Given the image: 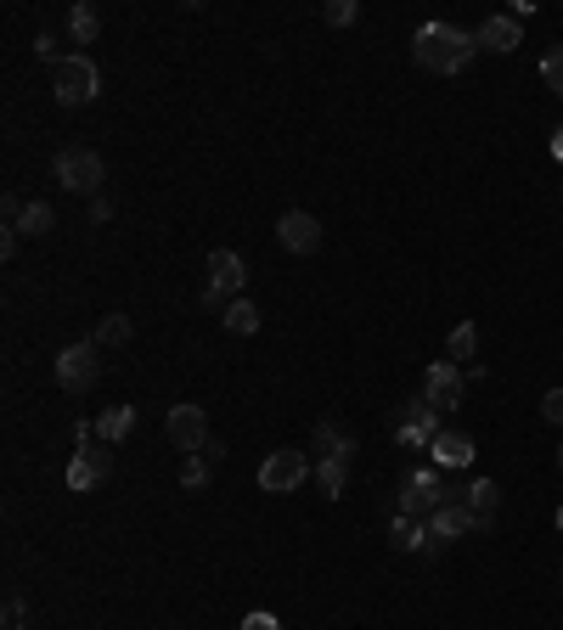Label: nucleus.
<instances>
[{
	"mask_svg": "<svg viewBox=\"0 0 563 630\" xmlns=\"http://www.w3.org/2000/svg\"><path fill=\"white\" fill-rule=\"evenodd\" d=\"M474 52H479V40L467 29H456V23H422L411 34V57L429 74H462L467 63H474Z\"/></svg>",
	"mask_w": 563,
	"mask_h": 630,
	"instance_id": "obj_1",
	"label": "nucleus"
},
{
	"mask_svg": "<svg viewBox=\"0 0 563 630\" xmlns=\"http://www.w3.org/2000/svg\"><path fill=\"white\" fill-rule=\"evenodd\" d=\"M52 96L63 108H90L102 96V68L90 63L85 52H74V57H57L52 63Z\"/></svg>",
	"mask_w": 563,
	"mask_h": 630,
	"instance_id": "obj_2",
	"label": "nucleus"
},
{
	"mask_svg": "<svg viewBox=\"0 0 563 630\" xmlns=\"http://www.w3.org/2000/svg\"><path fill=\"white\" fill-rule=\"evenodd\" d=\"M451 496H462V490H451V484L440 478V467H417V473L400 484L395 512H400V518H434V507H445Z\"/></svg>",
	"mask_w": 563,
	"mask_h": 630,
	"instance_id": "obj_3",
	"label": "nucleus"
},
{
	"mask_svg": "<svg viewBox=\"0 0 563 630\" xmlns=\"http://www.w3.org/2000/svg\"><path fill=\"white\" fill-rule=\"evenodd\" d=\"M243 287H249V265L238 248H214L209 254V287H203V305L209 310H225L231 299H243Z\"/></svg>",
	"mask_w": 563,
	"mask_h": 630,
	"instance_id": "obj_4",
	"label": "nucleus"
},
{
	"mask_svg": "<svg viewBox=\"0 0 563 630\" xmlns=\"http://www.w3.org/2000/svg\"><path fill=\"white\" fill-rule=\"evenodd\" d=\"M52 169H57V186L85 191V198H102V180H108L102 153H90V147H63V153L52 158Z\"/></svg>",
	"mask_w": 563,
	"mask_h": 630,
	"instance_id": "obj_5",
	"label": "nucleus"
},
{
	"mask_svg": "<svg viewBox=\"0 0 563 630\" xmlns=\"http://www.w3.org/2000/svg\"><path fill=\"white\" fill-rule=\"evenodd\" d=\"M310 473H316V462H310L305 451H271V456L260 462V490H265V496H288V490H299Z\"/></svg>",
	"mask_w": 563,
	"mask_h": 630,
	"instance_id": "obj_6",
	"label": "nucleus"
},
{
	"mask_svg": "<svg viewBox=\"0 0 563 630\" xmlns=\"http://www.w3.org/2000/svg\"><path fill=\"white\" fill-rule=\"evenodd\" d=\"M395 440L406 445V451H429L434 440H440V411L429 406V400H406L400 411H395Z\"/></svg>",
	"mask_w": 563,
	"mask_h": 630,
	"instance_id": "obj_7",
	"label": "nucleus"
},
{
	"mask_svg": "<svg viewBox=\"0 0 563 630\" xmlns=\"http://www.w3.org/2000/svg\"><path fill=\"white\" fill-rule=\"evenodd\" d=\"M97 355H102V344H97V338H79V344H68L63 355H57V383H63V389L68 395H85L90 389V383H97Z\"/></svg>",
	"mask_w": 563,
	"mask_h": 630,
	"instance_id": "obj_8",
	"label": "nucleus"
},
{
	"mask_svg": "<svg viewBox=\"0 0 563 630\" xmlns=\"http://www.w3.org/2000/svg\"><path fill=\"white\" fill-rule=\"evenodd\" d=\"M164 433H169V445H175V451L203 456V451H209V411H203V406H169Z\"/></svg>",
	"mask_w": 563,
	"mask_h": 630,
	"instance_id": "obj_9",
	"label": "nucleus"
},
{
	"mask_svg": "<svg viewBox=\"0 0 563 630\" xmlns=\"http://www.w3.org/2000/svg\"><path fill=\"white\" fill-rule=\"evenodd\" d=\"M113 478V445H79L74 462H68V490H102Z\"/></svg>",
	"mask_w": 563,
	"mask_h": 630,
	"instance_id": "obj_10",
	"label": "nucleus"
},
{
	"mask_svg": "<svg viewBox=\"0 0 563 630\" xmlns=\"http://www.w3.org/2000/svg\"><path fill=\"white\" fill-rule=\"evenodd\" d=\"M462 389H467V372L451 366V361H434L429 372H422V400H429L434 411H456L462 406Z\"/></svg>",
	"mask_w": 563,
	"mask_h": 630,
	"instance_id": "obj_11",
	"label": "nucleus"
},
{
	"mask_svg": "<svg viewBox=\"0 0 563 630\" xmlns=\"http://www.w3.org/2000/svg\"><path fill=\"white\" fill-rule=\"evenodd\" d=\"M474 529H485V523L474 518V507H467L462 496H451V501L434 507V518H429V535H434L440 546H451V541H462V535H474Z\"/></svg>",
	"mask_w": 563,
	"mask_h": 630,
	"instance_id": "obj_12",
	"label": "nucleus"
},
{
	"mask_svg": "<svg viewBox=\"0 0 563 630\" xmlns=\"http://www.w3.org/2000/svg\"><path fill=\"white\" fill-rule=\"evenodd\" d=\"M276 242H282L288 254H316V248H321V220L305 214V209H288V214L276 220Z\"/></svg>",
	"mask_w": 563,
	"mask_h": 630,
	"instance_id": "obj_13",
	"label": "nucleus"
},
{
	"mask_svg": "<svg viewBox=\"0 0 563 630\" xmlns=\"http://www.w3.org/2000/svg\"><path fill=\"white\" fill-rule=\"evenodd\" d=\"M474 40L485 45V52H496V57H512L525 45V23L512 18V12H496V18H485L479 29H474Z\"/></svg>",
	"mask_w": 563,
	"mask_h": 630,
	"instance_id": "obj_14",
	"label": "nucleus"
},
{
	"mask_svg": "<svg viewBox=\"0 0 563 630\" xmlns=\"http://www.w3.org/2000/svg\"><path fill=\"white\" fill-rule=\"evenodd\" d=\"M429 456H434V467H445V473L474 467V440H467L462 428H440V440L429 445Z\"/></svg>",
	"mask_w": 563,
	"mask_h": 630,
	"instance_id": "obj_15",
	"label": "nucleus"
},
{
	"mask_svg": "<svg viewBox=\"0 0 563 630\" xmlns=\"http://www.w3.org/2000/svg\"><path fill=\"white\" fill-rule=\"evenodd\" d=\"M389 541H395V552H417V557H434L440 552V541L429 535V523H422V518H400V512L389 523Z\"/></svg>",
	"mask_w": 563,
	"mask_h": 630,
	"instance_id": "obj_16",
	"label": "nucleus"
},
{
	"mask_svg": "<svg viewBox=\"0 0 563 630\" xmlns=\"http://www.w3.org/2000/svg\"><path fill=\"white\" fill-rule=\"evenodd\" d=\"M350 462H355V456H316V473H310V478L321 484V496H333V501L344 496V478H350Z\"/></svg>",
	"mask_w": 563,
	"mask_h": 630,
	"instance_id": "obj_17",
	"label": "nucleus"
},
{
	"mask_svg": "<svg viewBox=\"0 0 563 630\" xmlns=\"http://www.w3.org/2000/svg\"><path fill=\"white\" fill-rule=\"evenodd\" d=\"M462 501L474 507V518L490 529V518H496V501H501V484H496V478H474V484L462 490Z\"/></svg>",
	"mask_w": 563,
	"mask_h": 630,
	"instance_id": "obj_18",
	"label": "nucleus"
},
{
	"mask_svg": "<svg viewBox=\"0 0 563 630\" xmlns=\"http://www.w3.org/2000/svg\"><path fill=\"white\" fill-rule=\"evenodd\" d=\"M310 451H316V456H355V440H350V433H339V422H316ZM316 456H310V462H316Z\"/></svg>",
	"mask_w": 563,
	"mask_h": 630,
	"instance_id": "obj_19",
	"label": "nucleus"
},
{
	"mask_svg": "<svg viewBox=\"0 0 563 630\" xmlns=\"http://www.w3.org/2000/svg\"><path fill=\"white\" fill-rule=\"evenodd\" d=\"M130 428H135V406H108V411L97 417V440H102V445H119Z\"/></svg>",
	"mask_w": 563,
	"mask_h": 630,
	"instance_id": "obj_20",
	"label": "nucleus"
},
{
	"mask_svg": "<svg viewBox=\"0 0 563 630\" xmlns=\"http://www.w3.org/2000/svg\"><path fill=\"white\" fill-rule=\"evenodd\" d=\"M220 321H225V332L249 338V332H260V305H249V299H231V305L220 310Z\"/></svg>",
	"mask_w": 563,
	"mask_h": 630,
	"instance_id": "obj_21",
	"label": "nucleus"
},
{
	"mask_svg": "<svg viewBox=\"0 0 563 630\" xmlns=\"http://www.w3.org/2000/svg\"><path fill=\"white\" fill-rule=\"evenodd\" d=\"M52 225H57V209L45 203V198L23 203V214H18V231H23V236H45V231H52Z\"/></svg>",
	"mask_w": 563,
	"mask_h": 630,
	"instance_id": "obj_22",
	"label": "nucleus"
},
{
	"mask_svg": "<svg viewBox=\"0 0 563 630\" xmlns=\"http://www.w3.org/2000/svg\"><path fill=\"white\" fill-rule=\"evenodd\" d=\"M97 29H102L97 7H85V0H79V7L68 12V34H74V45H90V40H97Z\"/></svg>",
	"mask_w": 563,
	"mask_h": 630,
	"instance_id": "obj_23",
	"label": "nucleus"
},
{
	"mask_svg": "<svg viewBox=\"0 0 563 630\" xmlns=\"http://www.w3.org/2000/svg\"><path fill=\"white\" fill-rule=\"evenodd\" d=\"M445 350H451V361H479V327H474V321H462V327L451 332V344H445Z\"/></svg>",
	"mask_w": 563,
	"mask_h": 630,
	"instance_id": "obj_24",
	"label": "nucleus"
},
{
	"mask_svg": "<svg viewBox=\"0 0 563 630\" xmlns=\"http://www.w3.org/2000/svg\"><path fill=\"white\" fill-rule=\"evenodd\" d=\"M130 332H135V327H130V316H108V321H102L97 332H90V338H97L102 350H113V344H130Z\"/></svg>",
	"mask_w": 563,
	"mask_h": 630,
	"instance_id": "obj_25",
	"label": "nucleus"
},
{
	"mask_svg": "<svg viewBox=\"0 0 563 630\" xmlns=\"http://www.w3.org/2000/svg\"><path fill=\"white\" fill-rule=\"evenodd\" d=\"M321 18L333 23V29H350V23L361 18V7H355V0H327V7H321Z\"/></svg>",
	"mask_w": 563,
	"mask_h": 630,
	"instance_id": "obj_26",
	"label": "nucleus"
},
{
	"mask_svg": "<svg viewBox=\"0 0 563 630\" xmlns=\"http://www.w3.org/2000/svg\"><path fill=\"white\" fill-rule=\"evenodd\" d=\"M541 85H547L552 96H563V45H558V52H547V63H541Z\"/></svg>",
	"mask_w": 563,
	"mask_h": 630,
	"instance_id": "obj_27",
	"label": "nucleus"
},
{
	"mask_svg": "<svg viewBox=\"0 0 563 630\" xmlns=\"http://www.w3.org/2000/svg\"><path fill=\"white\" fill-rule=\"evenodd\" d=\"M180 484H186V490H203V484H209V456H186Z\"/></svg>",
	"mask_w": 563,
	"mask_h": 630,
	"instance_id": "obj_28",
	"label": "nucleus"
},
{
	"mask_svg": "<svg viewBox=\"0 0 563 630\" xmlns=\"http://www.w3.org/2000/svg\"><path fill=\"white\" fill-rule=\"evenodd\" d=\"M541 417L563 428V389H547V395H541Z\"/></svg>",
	"mask_w": 563,
	"mask_h": 630,
	"instance_id": "obj_29",
	"label": "nucleus"
},
{
	"mask_svg": "<svg viewBox=\"0 0 563 630\" xmlns=\"http://www.w3.org/2000/svg\"><path fill=\"white\" fill-rule=\"evenodd\" d=\"M243 630H282V625H276V614L254 608V614H243Z\"/></svg>",
	"mask_w": 563,
	"mask_h": 630,
	"instance_id": "obj_30",
	"label": "nucleus"
},
{
	"mask_svg": "<svg viewBox=\"0 0 563 630\" xmlns=\"http://www.w3.org/2000/svg\"><path fill=\"white\" fill-rule=\"evenodd\" d=\"M18 236H23L18 225H7V231H0V259H12V254H18Z\"/></svg>",
	"mask_w": 563,
	"mask_h": 630,
	"instance_id": "obj_31",
	"label": "nucleus"
},
{
	"mask_svg": "<svg viewBox=\"0 0 563 630\" xmlns=\"http://www.w3.org/2000/svg\"><path fill=\"white\" fill-rule=\"evenodd\" d=\"M7 630H23V603L7 597Z\"/></svg>",
	"mask_w": 563,
	"mask_h": 630,
	"instance_id": "obj_32",
	"label": "nucleus"
},
{
	"mask_svg": "<svg viewBox=\"0 0 563 630\" xmlns=\"http://www.w3.org/2000/svg\"><path fill=\"white\" fill-rule=\"evenodd\" d=\"M90 220H97V225L113 220V203H108V198H90Z\"/></svg>",
	"mask_w": 563,
	"mask_h": 630,
	"instance_id": "obj_33",
	"label": "nucleus"
},
{
	"mask_svg": "<svg viewBox=\"0 0 563 630\" xmlns=\"http://www.w3.org/2000/svg\"><path fill=\"white\" fill-rule=\"evenodd\" d=\"M552 158H558V164H563V124H558V130H552Z\"/></svg>",
	"mask_w": 563,
	"mask_h": 630,
	"instance_id": "obj_34",
	"label": "nucleus"
},
{
	"mask_svg": "<svg viewBox=\"0 0 563 630\" xmlns=\"http://www.w3.org/2000/svg\"><path fill=\"white\" fill-rule=\"evenodd\" d=\"M558 473H563V445H558Z\"/></svg>",
	"mask_w": 563,
	"mask_h": 630,
	"instance_id": "obj_35",
	"label": "nucleus"
},
{
	"mask_svg": "<svg viewBox=\"0 0 563 630\" xmlns=\"http://www.w3.org/2000/svg\"><path fill=\"white\" fill-rule=\"evenodd\" d=\"M558 529H563V507H558Z\"/></svg>",
	"mask_w": 563,
	"mask_h": 630,
	"instance_id": "obj_36",
	"label": "nucleus"
},
{
	"mask_svg": "<svg viewBox=\"0 0 563 630\" xmlns=\"http://www.w3.org/2000/svg\"><path fill=\"white\" fill-rule=\"evenodd\" d=\"M23 630H29V625H23Z\"/></svg>",
	"mask_w": 563,
	"mask_h": 630,
	"instance_id": "obj_37",
	"label": "nucleus"
}]
</instances>
